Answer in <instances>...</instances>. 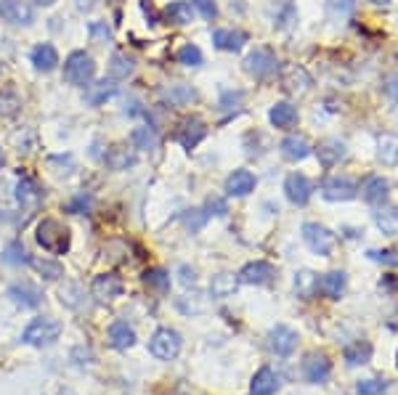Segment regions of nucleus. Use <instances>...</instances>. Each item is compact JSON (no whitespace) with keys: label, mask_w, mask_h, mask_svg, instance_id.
I'll list each match as a JSON object with an SVG mask.
<instances>
[{"label":"nucleus","mask_w":398,"mask_h":395,"mask_svg":"<svg viewBox=\"0 0 398 395\" xmlns=\"http://www.w3.org/2000/svg\"><path fill=\"white\" fill-rule=\"evenodd\" d=\"M35 241L51 255H67L72 244L70 228L59 223V221H53V218H43L35 228Z\"/></svg>","instance_id":"obj_1"},{"label":"nucleus","mask_w":398,"mask_h":395,"mask_svg":"<svg viewBox=\"0 0 398 395\" xmlns=\"http://www.w3.org/2000/svg\"><path fill=\"white\" fill-rule=\"evenodd\" d=\"M61 321L51 318V316H43L30 321V327L21 332V343L30 345V347H48L61 337Z\"/></svg>","instance_id":"obj_2"},{"label":"nucleus","mask_w":398,"mask_h":395,"mask_svg":"<svg viewBox=\"0 0 398 395\" xmlns=\"http://www.w3.org/2000/svg\"><path fill=\"white\" fill-rule=\"evenodd\" d=\"M96 77V64H93V56L86 51H72L64 61V80L70 85L88 88Z\"/></svg>","instance_id":"obj_3"},{"label":"nucleus","mask_w":398,"mask_h":395,"mask_svg":"<svg viewBox=\"0 0 398 395\" xmlns=\"http://www.w3.org/2000/svg\"><path fill=\"white\" fill-rule=\"evenodd\" d=\"M181 345H183V340H181V334L175 329H157L152 334V340H149V353L155 356L157 361H173L181 353Z\"/></svg>","instance_id":"obj_4"},{"label":"nucleus","mask_w":398,"mask_h":395,"mask_svg":"<svg viewBox=\"0 0 398 395\" xmlns=\"http://www.w3.org/2000/svg\"><path fill=\"white\" fill-rule=\"evenodd\" d=\"M303 241L308 244L313 255H321V258H332L335 247H337V236L329 231L327 225L319 223H306L303 225Z\"/></svg>","instance_id":"obj_5"},{"label":"nucleus","mask_w":398,"mask_h":395,"mask_svg":"<svg viewBox=\"0 0 398 395\" xmlns=\"http://www.w3.org/2000/svg\"><path fill=\"white\" fill-rule=\"evenodd\" d=\"M244 72L255 80H268L279 72V61L277 56L268 51V48H255L244 59Z\"/></svg>","instance_id":"obj_6"},{"label":"nucleus","mask_w":398,"mask_h":395,"mask_svg":"<svg viewBox=\"0 0 398 395\" xmlns=\"http://www.w3.org/2000/svg\"><path fill=\"white\" fill-rule=\"evenodd\" d=\"M284 196L297 207L308 205L313 196V183L308 181V175H303V172H290V175L284 178Z\"/></svg>","instance_id":"obj_7"},{"label":"nucleus","mask_w":398,"mask_h":395,"mask_svg":"<svg viewBox=\"0 0 398 395\" xmlns=\"http://www.w3.org/2000/svg\"><path fill=\"white\" fill-rule=\"evenodd\" d=\"M356 183L346 175H332L327 181H321V196L327 202H350L356 196Z\"/></svg>","instance_id":"obj_8"},{"label":"nucleus","mask_w":398,"mask_h":395,"mask_svg":"<svg viewBox=\"0 0 398 395\" xmlns=\"http://www.w3.org/2000/svg\"><path fill=\"white\" fill-rule=\"evenodd\" d=\"M0 19L11 21V24H21L30 27L35 21V11L30 8V3L24 0H0Z\"/></svg>","instance_id":"obj_9"},{"label":"nucleus","mask_w":398,"mask_h":395,"mask_svg":"<svg viewBox=\"0 0 398 395\" xmlns=\"http://www.w3.org/2000/svg\"><path fill=\"white\" fill-rule=\"evenodd\" d=\"M268 347L277 353V356H292L295 347H297V332L290 327H284V324H277V327L271 329V334H268Z\"/></svg>","instance_id":"obj_10"},{"label":"nucleus","mask_w":398,"mask_h":395,"mask_svg":"<svg viewBox=\"0 0 398 395\" xmlns=\"http://www.w3.org/2000/svg\"><path fill=\"white\" fill-rule=\"evenodd\" d=\"M274 265L266 263V260H255V263H247L242 271H239V281L242 284H252V287H266L274 281Z\"/></svg>","instance_id":"obj_11"},{"label":"nucleus","mask_w":398,"mask_h":395,"mask_svg":"<svg viewBox=\"0 0 398 395\" xmlns=\"http://www.w3.org/2000/svg\"><path fill=\"white\" fill-rule=\"evenodd\" d=\"M361 196L366 205L382 207L390 196V183L382 178V175H369L361 183Z\"/></svg>","instance_id":"obj_12"},{"label":"nucleus","mask_w":398,"mask_h":395,"mask_svg":"<svg viewBox=\"0 0 398 395\" xmlns=\"http://www.w3.org/2000/svg\"><path fill=\"white\" fill-rule=\"evenodd\" d=\"M159 101L165 103V106H175V109H181V106H191V103L197 101V90L186 83H175V85H165L159 90Z\"/></svg>","instance_id":"obj_13"},{"label":"nucleus","mask_w":398,"mask_h":395,"mask_svg":"<svg viewBox=\"0 0 398 395\" xmlns=\"http://www.w3.org/2000/svg\"><path fill=\"white\" fill-rule=\"evenodd\" d=\"M329 374H332V363L324 353H311V356H306V361H303V377L308 379L311 385H321V382H327Z\"/></svg>","instance_id":"obj_14"},{"label":"nucleus","mask_w":398,"mask_h":395,"mask_svg":"<svg viewBox=\"0 0 398 395\" xmlns=\"http://www.w3.org/2000/svg\"><path fill=\"white\" fill-rule=\"evenodd\" d=\"M122 290H125V284H122L120 276H115V274L96 276V278H93V284H90V292H93V297H96V300H101V303L120 297Z\"/></svg>","instance_id":"obj_15"},{"label":"nucleus","mask_w":398,"mask_h":395,"mask_svg":"<svg viewBox=\"0 0 398 395\" xmlns=\"http://www.w3.org/2000/svg\"><path fill=\"white\" fill-rule=\"evenodd\" d=\"M208 136V125L199 120V117H189V120L181 122V128H178V143L183 146V149H194V146H199V141Z\"/></svg>","instance_id":"obj_16"},{"label":"nucleus","mask_w":398,"mask_h":395,"mask_svg":"<svg viewBox=\"0 0 398 395\" xmlns=\"http://www.w3.org/2000/svg\"><path fill=\"white\" fill-rule=\"evenodd\" d=\"M348 154V146L340 141V138H327V141H321L319 146H316V156H319V162L324 165V168H335V165H340Z\"/></svg>","instance_id":"obj_17"},{"label":"nucleus","mask_w":398,"mask_h":395,"mask_svg":"<svg viewBox=\"0 0 398 395\" xmlns=\"http://www.w3.org/2000/svg\"><path fill=\"white\" fill-rule=\"evenodd\" d=\"M281 382H279V374L271 369V366H263L255 372V377L250 382V395H277Z\"/></svg>","instance_id":"obj_18"},{"label":"nucleus","mask_w":398,"mask_h":395,"mask_svg":"<svg viewBox=\"0 0 398 395\" xmlns=\"http://www.w3.org/2000/svg\"><path fill=\"white\" fill-rule=\"evenodd\" d=\"M8 297L21 305V308H37L40 303H43V294L37 290L35 284H30V281H17V284H11L8 287Z\"/></svg>","instance_id":"obj_19"},{"label":"nucleus","mask_w":398,"mask_h":395,"mask_svg":"<svg viewBox=\"0 0 398 395\" xmlns=\"http://www.w3.org/2000/svg\"><path fill=\"white\" fill-rule=\"evenodd\" d=\"M255 175L250 170H234L226 178V194L228 196H247L255 191Z\"/></svg>","instance_id":"obj_20"},{"label":"nucleus","mask_w":398,"mask_h":395,"mask_svg":"<svg viewBox=\"0 0 398 395\" xmlns=\"http://www.w3.org/2000/svg\"><path fill=\"white\" fill-rule=\"evenodd\" d=\"M247 43V34L242 30H215L212 32V45L218 51H228V53H237L244 48Z\"/></svg>","instance_id":"obj_21"},{"label":"nucleus","mask_w":398,"mask_h":395,"mask_svg":"<svg viewBox=\"0 0 398 395\" xmlns=\"http://www.w3.org/2000/svg\"><path fill=\"white\" fill-rule=\"evenodd\" d=\"M281 154H284V159H290V162H300V159H306V156L311 154V143H308L306 136L292 133V136H287L281 141Z\"/></svg>","instance_id":"obj_22"},{"label":"nucleus","mask_w":398,"mask_h":395,"mask_svg":"<svg viewBox=\"0 0 398 395\" xmlns=\"http://www.w3.org/2000/svg\"><path fill=\"white\" fill-rule=\"evenodd\" d=\"M239 274H218L212 276V281H210V294L215 297V300H228V297H234L237 290H239Z\"/></svg>","instance_id":"obj_23"},{"label":"nucleus","mask_w":398,"mask_h":395,"mask_svg":"<svg viewBox=\"0 0 398 395\" xmlns=\"http://www.w3.org/2000/svg\"><path fill=\"white\" fill-rule=\"evenodd\" d=\"M268 120H271V125L279 128V130H290V128H295V122H297V109H295L290 101H279L268 109Z\"/></svg>","instance_id":"obj_24"},{"label":"nucleus","mask_w":398,"mask_h":395,"mask_svg":"<svg viewBox=\"0 0 398 395\" xmlns=\"http://www.w3.org/2000/svg\"><path fill=\"white\" fill-rule=\"evenodd\" d=\"M109 343H112L115 350H128V347L136 345V332H133V327L128 321H115L109 327Z\"/></svg>","instance_id":"obj_25"},{"label":"nucleus","mask_w":398,"mask_h":395,"mask_svg":"<svg viewBox=\"0 0 398 395\" xmlns=\"http://www.w3.org/2000/svg\"><path fill=\"white\" fill-rule=\"evenodd\" d=\"M40 199H43V194L37 189V183L32 178H19L17 183V202L24 210H32V207L40 205Z\"/></svg>","instance_id":"obj_26"},{"label":"nucleus","mask_w":398,"mask_h":395,"mask_svg":"<svg viewBox=\"0 0 398 395\" xmlns=\"http://www.w3.org/2000/svg\"><path fill=\"white\" fill-rule=\"evenodd\" d=\"M32 64H35L37 72H53L59 67V53L51 43H40L32 48Z\"/></svg>","instance_id":"obj_27"},{"label":"nucleus","mask_w":398,"mask_h":395,"mask_svg":"<svg viewBox=\"0 0 398 395\" xmlns=\"http://www.w3.org/2000/svg\"><path fill=\"white\" fill-rule=\"evenodd\" d=\"M130 143H133V149H139V152H157L159 136H157V130L152 125H141V128H136V130L130 133Z\"/></svg>","instance_id":"obj_28"},{"label":"nucleus","mask_w":398,"mask_h":395,"mask_svg":"<svg viewBox=\"0 0 398 395\" xmlns=\"http://www.w3.org/2000/svg\"><path fill=\"white\" fill-rule=\"evenodd\" d=\"M316 290H319V276L313 274V271L303 268V271L295 274V294L300 300H313Z\"/></svg>","instance_id":"obj_29"},{"label":"nucleus","mask_w":398,"mask_h":395,"mask_svg":"<svg viewBox=\"0 0 398 395\" xmlns=\"http://www.w3.org/2000/svg\"><path fill=\"white\" fill-rule=\"evenodd\" d=\"M346 284H348V276L343 271H329V274L321 276V281H319V287L324 290L329 300H340L343 292H346Z\"/></svg>","instance_id":"obj_30"},{"label":"nucleus","mask_w":398,"mask_h":395,"mask_svg":"<svg viewBox=\"0 0 398 395\" xmlns=\"http://www.w3.org/2000/svg\"><path fill=\"white\" fill-rule=\"evenodd\" d=\"M165 17L170 24H178V27H186L194 21V6H191L189 0H175L170 3L168 8H165Z\"/></svg>","instance_id":"obj_31"},{"label":"nucleus","mask_w":398,"mask_h":395,"mask_svg":"<svg viewBox=\"0 0 398 395\" xmlns=\"http://www.w3.org/2000/svg\"><path fill=\"white\" fill-rule=\"evenodd\" d=\"M284 88L290 93H308L311 88V77L303 67H287L284 69Z\"/></svg>","instance_id":"obj_32"},{"label":"nucleus","mask_w":398,"mask_h":395,"mask_svg":"<svg viewBox=\"0 0 398 395\" xmlns=\"http://www.w3.org/2000/svg\"><path fill=\"white\" fill-rule=\"evenodd\" d=\"M117 93V85L112 80H101V83H90L86 90V101L90 106H101L104 101H109Z\"/></svg>","instance_id":"obj_33"},{"label":"nucleus","mask_w":398,"mask_h":395,"mask_svg":"<svg viewBox=\"0 0 398 395\" xmlns=\"http://www.w3.org/2000/svg\"><path fill=\"white\" fill-rule=\"evenodd\" d=\"M136 72V64H133V59L128 56V53H112V59H109V74H112V80H128L130 74Z\"/></svg>","instance_id":"obj_34"},{"label":"nucleus","mask_w":398,"mask_h":395,"mask_svg":"<svg viewBox=\"0 0 398 395\" xmlns=\"http://www.w3.org/2000/svg\"><path fill=\"white\" fill-rule=\"evenodd\" d=\"M375 225L380 228L385 236H398V210H393V207H377Z\"/></svg>","instance_id":"obj_35"},{"label":"nucleus","mask_w":398,"mask_h":395,"mask_svg":"<svg viewBox=\"0 0 398 395\" xmlns=\"http://www.w3.org/2000/svg\"><path fill=\"white\" fill-rule=\"evenodd\" d=\"M377 156L382 165L396 168L398 165V138L396 136H380L377 141Z\"/></svg>","instance_id":"obj_36"},{"label":"nucleus","mask_w":398,"mask_h":395,"mask_svg":"<svg viewBox=\"0 0 398 395\" xmlns=\"http://www.w3.org/2000/svg\"><path fill=\"white\" fill-rule=\"evenodd\" d=\"M0 260L6 263V265H14V268H21V265H30V252L24 250V244L21 241H11L6 250H3V255Z\"/></svg>","instance_id":"obj_37"},{"label":"nucleus","mask_w":398,"mask_h":395,"mask_svg":"<svg viewBox=\"0 0 398 395\" xmlns=\"http://www.w3.org/2000/svg\"><path fill=\"white\" fill-rule=\"evenodd\" d=\"M356 14V0H329L327 3V17L329 21H348Z\"/></svg>","instance_id":"obj_38"},{"label":"nucleus","mask_w":398,"mask_h":395,"mask_svg":"<svg viewBox=\"0 0 398 395\" xmlns=\"http://www.w3.org/2000/svg\"><path fill=\"white\" fill-rule=\"evenodd\" d=\"M343 358H346L348 366H364V363L372 361V345H369V343L348 345L346 353H343Z\"/></svg>","instance_id":"obj_39"},{"label":"nucleus","mask_w":398,"mask_h":395,"mask_svg":"<svg viewBox=\"0 0 398 395\" xmlns=\"http://www.w3.org/2000/svg\"><path fill=\"white\" fill-rule=\"evenodd\" d=\"M106 165H109L112 170H130V168L136 165V156L130 154L125 146H115V149H109V154H106Z\"/></svg>","instance_id":"obj_40"},{"label":"nucleus","mask_w":398,"mask_h":395,"mask_svg":"<svg viewBox=\"0 0 398 395\" xmlns=\"http://www.w3.org/2000/svg\"><path fill=\"white\" fill-rule=\"evenodd\" d=\"M143 281H146V287L149 290H157V292H170V274L165 271V268H152V271H146L143 274Z\"/></svg>","instance_id":"obj_41"},{"label":"nucleus","mask_w":398,"mask_h":395,"mask_svg":"<svg viewBox=\"0 0 398 395\" xmlns=\"http://www.w3.org/2000/svg\"><path fill=\"white\" fill-rule=\"evenodd\" d=\"M30 265L35 268L37 274L43 276L46 281H56V278H61L64 276V268L56 263V260H40V258H32L30 260Z\"/></svg>","instance_id":"obj_42"},{"label":"nucleus","mask_w":398,"mask_h":395,"mask_svg":"<svg viewBox=\"0 0 398 395\" xmlns=\"http://www.w3.org/2000/svg\"><path fill=\"white\" fill-rule=\"evenodd\" d=\"M88 34H90V43L93 45H106L112 40V27L106 21H90L88 24Z\"/></svg>","instance_id":"obj_43"},{"label":"nucleus","mask_w":398,"mask_h":395,"mask_svg":"<svg viewBox=\"0 0 398 395\" xmlns=\"http://www.w3.org/2000/svg\"><path fill=\"white\" fill-rule=\"evenodd\" d=\"M175 59H178V64H183V67H202V51L197 48V45H191V43H186L181 51L175 53Z\"/></svg>","instance_id":"obj_44"},{"label":"nucleus","mask_w":398,"mask_h":395,"mask_svg":"<svg viewBox=\"0 0 398 395\" xmlns=\"http://www.w3.org/2000/svg\"><path fill=\"white\" fill-rule=\"evenodd\" d=\"M242 103H244V96L239 90H223L221 109H223L226 114H239V112H242Z\"/></svg>","instance_id":"obj_45"},{"label":"nucleus","mask_w":398,"mask_h":395,"mask_svg":"<svg viewBox=\"0 0 398 395\" xmlns=\"http://www.w3.org/2000/svg\"><path fill=\"white\" fill-rule=\"evenodd\" d=\"M90 210H93V196L90 194H77L67 205V212H72V215H88Z\"/></svg>","instance_id":"obj_46"},{"label":"nucleus","mask_w":398,"mask_h":395,"mask_svg":"<svg viewBox=\"0 0 398 395\" xmlns=\"http://www.w3.org/2000/svg\"><path fill=\"white\" fill-rule=\"evenodd\" d=\"M385 387H388L385 379H361V382L356 385V393L359 395H380Z\"/></svg>","instance_id":"obj_47"},{"label":"nucleus","mask_w":398,"mask_h":395,"mask_svg":"<svg viewBox=\"0 0 398 395\" xmlns=\"http://www.w3.org/2000/svg\"><path fill=\"white\" fill-rule=\"evenodd\" d=\"M277 21H279V27H284V30H290L295 21H297V11H295V6L290 0L281 3V11L277 14Z\"/></svg>","instance_id":"obj_48"},{"label":"nucleus","mask_w":398,"mask_h":395,"mask_svg":"<svg viewBox=\"0 0 398 395\" xmlns=\"http://www.w3.org/2000/svg\"><path fill=\"white\" fill-rule=\"evenodd\" d=\"M208 212L205 210H189L186 215H183V223H186V228H191V231H199L202 225L208 223Z\"/></svg>","instance_id":"obj_49"},{"label":"nucleus","mask_w":398,"mask_h":395,"mask_svg":"<svg viewBox=\"0 0 398 395\" xmlns=\"http://www.w3.org/2000/svg\"><path fill=\"white\" fill-rule=\"evenodd\" d=\"M191 6H194V11H199V17L202 19L218 17V6H215V0H191Z\"/></svg>","instance_id":"obj_50"},{"label":"nucleus","mask_w":398,"mask_h":395,"mask_svg":"<svg viewBox=\"0 0 398 395\" xmlns=\"http://www.w3.org/2000/svg\"><path fill=\"white\" fill-rule=\"evenodd\" d=\"M19 109V99L14 90H8V93H0V112L3 114H14Z\"/></svg>","instance_id":"obj_51"},{"label":"nucleus","mask_w":398,"mask_h":395,"mask_svg":"<svg viewBox=\"0 0 398 395\" xmlns=\"http://www.w3.org/2000/svg\"><path fill=\"white\" fill-rule=\"evenodd\" d=\"M205 212H208V215L223 218L226 212H228V205H226V199H221V196H210L208 205H205Z\"/></svg>","instance_id":"obj_52"},{"label":"nucleus","mask_w":398,"mask_h":395,"mask_svg":"<svg viewBox=\"0 0 398 395\" xmlns=\"http://www.w3.org/2000/svg\"><path fill=\"white\" fill-rule=\"evenodd\" d=\"M178 274H181V284H183V287H194V284H197V271L189 268V265H181Z\"/></svg>","instance_id":"obj_53"},{"label":"nucleus","mask_w":398,"mask_h":395,"mask_svg":"<svg viewBox=\"0 0 398 395\" xmlns=\"http://www.w3.org/2000/svg\"><path fill=\"white\" fill-rule=\"evenodd\" d=\"M369 258L377 260V263H385V265H396V263H398V260L393 258V252H388V250H382V252L372 250V252H369Z\"/></svg>","instance_id":"obj_54"},{"label":"nucleus","mask_w":398,"mask_h":395,"mask_svg":"<svg viewBox=\"0 0 398 395\" xmlns=\"http://www.w3.org/2000/svg\"><path fill=\"white\" fill-rule=\"evenodd\" d=\"M385 93L398 103V74H390V77L385 80Z\"/></svg>","instance_id":"obj_55"},{"label":"nucleus","mask_w":398,"mask_h":395,"mask_svg":"<svg viewBox=\"0 0 398 395\" xmlns=\"http://www.w3.org/2000/svg\"><path fill=\"white\" fill-rule=\"evenodd\" d=\"M99 3H101V0H77V8H80V11H93Z\"/></svg>","instance_id":"obj_56"},{"label":"nucleus","mask_w":398,"mask_h":395,"mask_svg":"<svg viewBox=\"0 0 398 395\" xmlns=\"http://www.w3.org/2000/svg\"><path fill=\"white\" fill-rule=\"evenodd\" d=\"M37 6H46V8H48V6H53V3H56V0H35Z\"/></svg>","instance_id":"obj_57"},{"label":"nucleus","mask_w":398,"mask_h":395,"mask_svg":"<svg viewBox=\"0 0 398 395\" xmlns=\"http://www.w3.org/2000/svg\"><path fill=\"white\" fill-rule=\"evenodd\" d=\"M375 6H390V0H372Z\"/></svg>","instance_id":"obj_58"},{"label":"nucleus","mask_w":398,"mask_h":395,"mask_svg":"<svg viewBox=\"0 0 398 395\" xmlns=\"http://www.w3.org/2000/svg\"><path fill=\"white\" fill-rule=\"evenodd\" d=\"M6 165V154H3V149H0V168Z\"/></svg>","instance_id":"obj_59"},{"label":"nucleus","mask_w":398,"mask_h":395,"mask_svg":"<svg viewBox=\"0 0 398 395\" xmlns=\"http://www.w3.org/2000/svg\"><path fill=\"white\" fill-rule=\"evenodd\" d=\"M61 395H74V393H61Z\"/></svg>","instance_id":"obj_60"}]
</instances>
